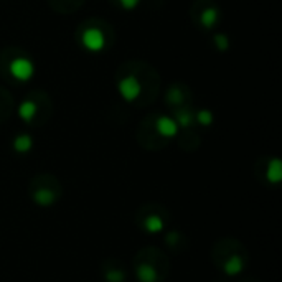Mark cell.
<instances>
[{"mask_svg":"<svg viewBox=\"0 0 282 282\" xmlns=\"http://www.w3.org/2000/svg\"><path fill=\"white\" fill-rule=\"evenodd\" d=\"M117 91L125 103H134L142 92V86L136 76H125L117 83Z\"/></svg>","mask_w":282,"mask_h":282,"instance_id":"cell-1","label":"cell"},{"mask_svg":"<svg viewBox=\"0 0 282 282\" xmlns=\"http://www.w3.org/2000/svg\"><path fill=\"white\" fill-rule=\"evenodd\" d=\"M9 71L15 80L28 81V80H31V76L35 74V65L31 60H28L25 57H18L10 63Z\"/></svg>","mask_w":282,"mask_h":282,"instance_id":"cell-2","label":"cell"},{"mask_svg":"<svg viewBox=\"0 0 282 282\" xmlns=\"http://www.w3.org/2000/svg\"><path fill=\"white\" fill-rule=\"evenodd\" d=\"M83 46L88 51H92V53H99L106 48V36L103 33V30L101 28H96V27H91L88 28L83 33Z\"/></svg>","mask_w":282,"mask_h":282,"instance_id":"cell-3","label":"cell"},{"mask_svg":"<svg viewBox=\"0 0 282 282\" xmlns=\"http://www.w3.org/2000/svg\"><path fill=\"white\" fill-rule=\"evenodd\" d=\"M155 129L162 137L172 139L178 134V124L175 119H172L168 116H160L159 119L155 121Z\"/></svg>","mask_w":282,"mask_h":282,"instance_id":"cell-4","label":"cell"},{"mask_svg":"<svg viewBox=\"0 0 282 282\" xmlns=\"http://www.w3.org/2000/svg\"><path fill=\"white\" fill-rule=\"evenodd\" d=\"M266 178L272 185H277L282 182V162L279 159H272L268 163V170H266Z\"/></svg>","mask_w":282,"mask_h":282,"instance_id":"cell-5","label":"cell"},{"mask_svg":"<svg viewBox=\"0 0 282 282\" xmlns=\"http://www.w3.org/2000/svg\"><path fill=\"white\" fill-rule=\"evenodd\" d=\"M136 274H137V279L140 282H157V279H159V274H157L154 266L145 264V262L137 266Z\"/></svg>","mask_w":282,"mask_h":282,"instance_id":"cell-6","label":"cell"},{"mask_svg":"<svg viewBox=\"0 0 282 282\" xmlns=\"http://www.w3.org/2000/svg\"><path fill=\"white\" fill-rule=\"evenodd\" d=\"M36 111H38V106L35 104V101H31V99H25L18 106V116L25 122H30L31 119H33V117L36 116Z\"/></svg>","mask_w":282,"mask_h":282,"instance_id":"cell-7","label":"cell"},{"mask_svg":"<svg viewBox=\"0 0 282 282\" xmlns=\"http://www.w3.org/2000/svg\"><path fill=\"white\" fill-rule=\"evenodd\" d=\"M223 269L228 276H238V274H241V271L245 269V262H242V259L238 254H233L230 259L224 262Z\"/></svg>","mask_w":282,"mask_h":282,"instance_id":"cell-8","label":"cell"},{"mask_svg":"<svg viewBox=\"0 0 282 282\" xmlns=\"http://www.w3.org/2000/svg\"><path fill=\"white\" fill-rule=\"evenodd\" d=\"M31 147H33V139L27 134H22V136H17L13 139V151L18 152V154H27L28 151H31Z\"/></svg>","mask_w":282,"mask_h":282,"instance_id":"cell-9","label":"cell"},{"mask_svg":"<svg viewBox=\"0 0 282 282\" xmlns=\"http://www.w3.org/2000/svg\"><path fill=\"white\" fill-rule=\"evenodd\" d=\"M33 200L40 206H51L54 201V193L51 190H48V188H40V190L35 192Z\"/></svg>","mask_w":282,"mask_h":282,"instance_id":"cell-10","label":"cell"},{"mask_svg":"<svg viewBox=\"0 0 282 282\" xmlns=\"http://www.w3.org/2000/svg\"><path fill=\"white\" fill-rule=\"evenodd\" d=\"M144 228H145V231L152 233V234L160 233V231L163 230V219H162L159 215H151V216H147V218H145V221H144Z\"/></svg>","mask_w":282,"mask_h":282,"instance_id":"cell-11","label":"cell"},{"mask_svg":"<svg viewBox=\"0 0 282 282\" xmlns=\"http://www.w3.org/2000/svg\"><path fill=\"white\" fill-rule=\"evenodd\" d=\"M216 22H218V10L216 9H206L201 13V23L206 28H213Z\"/></svg>","mask_w":282,"mask_h":282,"instance_id":"cell-12","label":"cell"},{"mask_svg":"<svg viewBox=\"0 0 282 282\" xmlns=\"http://www.w3.org/2000/svg\"><path fill=\"white\" fill-rule=\"evenodd\" d=\"M195 119H197V122L200 125H210V124H213V114H211L210 111H206V109H203V111L197 112Z\"/></svg>","mask_w":282,"mask_h":282,"instance_id":"cell-13","label":"cell"},{"mask_svg":"<svg viewBox=\"0 0 282 282\" xmlns=\"http://www.w3.org/2000/svg\"><path fill=\"white\" fill-rule=\"evenodd\" d=\"M215 45H216L221 51L228 50V48H230V38L226 36L224 33H216V35H215Z\"/></svg>","mask_w":282,"mask_h":282,"instance_id":"cell-14","label":"cell"},{"mask_svg":"<svg viewBox=\"0 0 282 282\" xmlns=\"http://www.w3.org/2000/svg\"><path fill=\"white\" fill-rule=\"evenodd\" d=\"M167 99H168V103H172V104H182V103H183V96H182V92H180L178 89H175V88L168 91Z\"/></svg>","mask_w":282,"mask_h":282,"instance_id":"cell-15","label":"cell"},{"mask_svg":"<svg viewBox=\"0 0 282 282\" xmlns=\"http://www.w3.org/2000/svg\"><path fill=\"white\" fill-rule=\"evenodd\" d=\"M193 122V117L192 114H188V112H178L177 114V124L178 125H183V127H188Z\"/></svg>","mask_w":282,"mask_h":282,"instance_id":"cell-16","label":"cell"},{"mask_svg":"<svg viewBox=\"0 0 282 282\" xmlns=\"http://www.w3.org/2000/svg\"><path fill=\"white\" fill-rule=\"evenodd\" d=\"M119 4H121L122 9H125V10H134V9H137V7H139L140 0H119Z\"/></svg>","mask_w":282,"mask_h":282,"instance_id":"cell-17","label":"cell"},{"mask_svg":"<svg viewBox=\"0 0 282 282\" xmlns=\"http://www.w3.org/2000/svg\"><path fill=\"white\" fill-rule=\"evenodd\" d=\"M106 277H107L109 282H121L124 279V274L121 271H111Z\"/></svg>","mask_w":282,"mask_h":282,"instance_id":"cell-18","label":"cell"}]
</instances>
